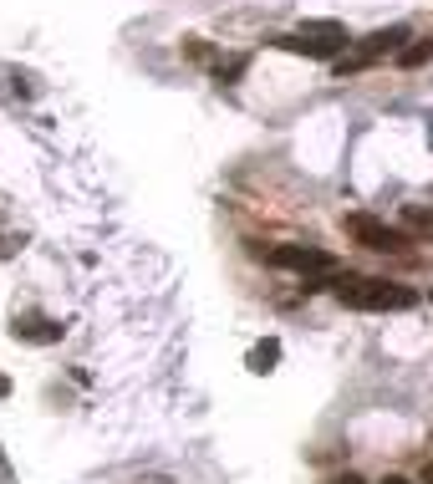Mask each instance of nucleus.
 <instances>
[{
  "label": "nucleus",
  "mask_w": 433,
  "mask_h": 484,
  "mask_svg": "<svg viewBox=\"0 0 433 484\" xmlns=\"http://www.w3.org/2000/svg\"><path fill=\"white\" fill-rule=\"evenodd\" d=\"M245 66H250L245 57H234L230 66H219V82H234V77H240V72H245Z\"/></svg>",
  "instance_id": "obj_10"
},
{
  "label": "nucleus",
  "mask_w": 433,
  "mask_h": 484,
  "mask_svg": "<svg viewBox=\"0 0 433 484\" xmlns=\"http://www.w3.org/2000/svg\"><path fill=\"white\" fill-rule=\"evenodd\" d=\"M402 224H408V230H418V234H433V209H408V215H402Z\"/></svg>",
  "instance_id": "obj_9"
},
{
  "label": "nucleus",
  "mask_w": 433,
  "mask_h": 484,
  "mask_svg": "<svg viewBox=\"0 0 433 484\" xmlns=\"http://www.w3.org/2000/svg\"><path fill=\"white\" fill-rule=\"evenodd\" d=\"M5 392H11V383H5V377H0V398H5Z\"/></svg>",
  "instance_id": "obj_13"
},
{
  "label": "nucleus",
  "mask_w": 433,
  "mask_h": 484,
  "mask_svg": "<svg viewBox=\"0 0 433 484\" xmlns=\"http://www.w3.org/2000/svg\"><path fill=\"white\" fill-rule=\"evenodd\" d=\"M337 484H362V480H357V474H347V480H337Z\"/></svg>",
  "instance_id": "obj_12"
},
{
  "label": "nucleus",
  "mask_w": 433,
  "mask_h": 484,
  "mask_svg": "<svg viewBox=\"0 0 433 484\" xmlns=\"http://www.w3.org/2000/svg\"><path fill=\"white\" fill-rule=\"evenodd\" d=\"M383 484H408V480H383Z\"/></svg>",
  "instance_id": "obj_14"
},
{
  "label": "nucleus",
  "mask_w": 433,
  "mask_h": 484,
  "mask_svg": "<svg viewBox=\"0 0 433 484\" xmlns=\"http://www.w3.org/2000/svg\"><path fill=\"white\" fill-rule=\"evenodd\" d=\"M402 41H408V26H387V31H372L362 47H352L347 57H337V77H347V72H362V66L383 62L387 51H398Z\"/></svg>",
  "instance_id": "obj_3"
},
{
  "label": "nucleus",
  "mask_w": 433,
  "mask_h": 484,
  "mask_svg": "<svg viewBox=\"0 0 433 484\" xmlns=\"http://www.w3.org/2000/svg\"><path fill=\"white\" fill-rule=\"evenodd\" d=\"M331 286H337V301L352 306V312H413L418 306V291L413 286H398V281L347 276V281H331Z\"/></svg>",
  "instance_id": "obj_1"
},
{
  "label": "nucleus",
  "mask_w": 433,
  "mask_h": 484,
  "mask_svg": "<svg viewBox=\"0 0 433 484\" xmlns=\"http://www.w3.org/2000/svg\"><path fill=\"white\" fill-rule=\"evenodd\" d=\"M16 342H62V331L66 327H57V321H41V316H26V321H21L16 316Z\"/></svg>",
  "instance_id": "obj_6"
},
{
  "label": "nucleus",
  "mask_w": 433,
  "mask_h": 484,
  "mask_svg": "<svg viewBox=\"0 0 433 484\" xmlns=\"http://www.w3.org/2000/svg\"><path fill=\"white\" fill-rule=\"evenodd\" d=\"M429 57H433V41H413V47H402V51H398V62H402V66H423Z\"/></svg>",
  "instance_id": "obj_8"
},
{
  "label": "nucleus",
  "mask_w": 433,
  "mask_h": 484,
  "mask_svg": "<svg viewBox=\"0 0 433 484\" xmlns=\"http://www.w3.org/2000/svg\"><path fill=\"white\" fill-rule=\"evenodd\" d=\"M280 47L296 51V57H337L347 47V26L341 21H301L291 36H280Z\"/></svg>",
  "instance_id": "obj_2"
},
{
  "label": "nucleus",
  "mask_w": 433,
  "mask_h": 484,
  "mask_svg": "<svg viewBox=\"0 0 433 484\" xmlns=\"http://www.w3.org/2000/svg\"><path fill=\"white\" fill-rule=\"evenodd\" d=\"M429 296H433V291H429Z\"/></svg>",
  "instance_id": "obj_15"
},
{
  "label": "nucleus",
  "mask_w": 433,
  "mask_h": 484,
  "mask_svg": "<svg viewBox=\"0 0 433 484\" xmlns=\"http://www.w3.org/2000/svg\"><path fill=\"white\" fill-rule=\"evenodd\" d=\"M423 484H433V464H429V469H423Z\"/></svg>",
  "instance_id": "obj_11"
},
{
  "label": "nucleus",
  "mask_w": 433,
  "mask_h": 484,
  "mask_svg": "<svg viewBox=\"0 0 433 484\" xmlns=\"http://www.w3.org/2000/svg\"><path fill=\"white\" fill-rule=\"evenodd\" d=\"M265 260L280 270H301V276H331L337 270V260L316 245H276V251H265Z\"/></svg>",
  "instance_id": "obj_4"
},
{
  "label": "nucleus",
  "mask_w": 433,
  "mask_h": 484,
  "mask_svg": "<svg viewBox=\"0 0 433 484\" xmlns=\"http://www.w3.org/2000/svg\"><path fill=\"white\" fill-rule=\"evenodd\" d=\"M347 234H352L357 245H367V251H387V255L408 251V234L383 224V219H372V215H352L347 219Z\"/></svg>",
  "instance_id": "obj_5"
},
{
  "label": "nucleus",
  "mask_w": 433,
  "mask_h": 484,
  "mask_svg": "<svg viewBox=\"0 0 433 484\" xmlns=\"http://www.w3.org/2000/svg\"><path fill=\"white\" fill-rule=\"evenodd\" d=\"M276 362H280V342H261L250 352V373H270Z\"/></svg>",
  "instance_id": "obj_7"
}]
</instances>
